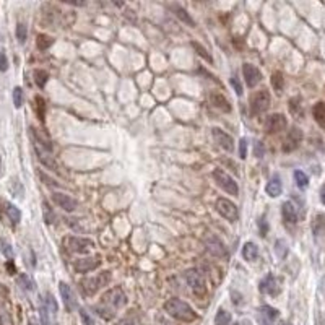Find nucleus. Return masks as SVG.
<instances>
[{"instance_id": "53", "label": "nucleus", "mask_w": 325, "mask_h": 325, "mask_svg": "<svg viewBox=\"0 0 325 325\" xmlns=\"http://www.w3.org/2000/svg\"><path fill=\"white\" fill-rule=\"evenodd\" d=\"M116 325H135L132 320H127V319H124V320H120V322H117Z\"/></svg>"}, {"instance_id": "26", "label": "nucleus", "mask_w": 325, "mask_h": 325, "mask_svg": "<svg viewBox=\"0 0 325 325\" xmlns=\"http://www.w3.org/2000/svg\"><path fill=\"white\" fill-rule=\"evenodd\" d=\"M312 233L315 238H319L325 233V213H317L312 219Z\"/></svg>"}, {"instance_id": "18", "label": "nucleus", "mask_w": 325, "mask_h": 325, "mask_svg": "<svg viewBox=\"0 0 325 325\" xmlns=\"http://www.w3.org/2000/svg\"><path fill=\"white\" fill-rule=\"evenodd\" d=\"M52 200H54V204L60 208H64L65 212H73V210H77L78 204L77 200H73L72 197H68L67 194H54L52 195Z\"/></svg>"}, {"instance_id": "32", "label": "nucleus", "mask_w": 325, "mask_h": 325, "mask_svg": "<svg viewBox=\"0 0 325 325\" xmlns=\"http://www.w3.org/2000/svg\"><path fill=\"white\" fill-rule=\"evenodd\" d=\"M192 47H194V49L197 51V54H198L200 57H204V59L207 60V62H208V64H213V57L208 54V51H207V49H205L204 46H200V44H198V42H195V41H194V42H192Z\"/></svg>"}, {"instance_id": "52", "label": "nucleus", "mask_w": 325, "mask_h": 325, "mask_svg": "<svg viewBox=\"0 0 325 325\" xmlns=\"http://www.w3.org/2000/svg\"><path fill=\"white\" fill-rule=\"evenodd\" d=\"M320 200H322V204L325 205V184H323L322 189H320Z\"/></svg>"}, {"instance_id": "44", "label": "nucleus", "mask_w": 325, "mask_h": 325, "mask_svg": "<svg viewBox=\"0 0 325 325\" xmlns=\"http://www.w3.org/2000/svg\"><path fill=\"white\" fill-rule=\"evenodd\" d=\"M2 252H4V256H5L8 260L13 259V251H12V247H10V244L5 242V241H2Z\"/></svg>"}, {"instance_id": "51", "label": "nucleus", "mask_w": 325, "mask_h": 325, "mask_svg": "<svg viewBox=\"0 0 325 325\" xmlns=\"http://www.w3.org/2000/svg\"><path fill=\"white\" fill-rule=\"evenodd\" d=\"M7 268L10 270V273H12V275L15 273V267H13V262H12V260H8V263H7Z\"/></svg>"}, {"instance_id": "43", "label": "nucleus", "mask_w": 325, "mask_h": 325, "mask_svg": "<svg viewBox=\"0 0 325 325\" xmlns=\"http://www.w3.org/2000/svg\"><path fill=\"white\" fill-rule=\"evenodd\" d=\"M239 156L242 158V160L247 158V138H241V142H239Z\"/></svg>"}, {"instance_id": "47", "label": "nucleus", "mask_w": 325, "mask_h": 325, "mask_svg": "<svg viewBox=\"0 0 325 325\" xmlns=\"http://www.w3.org/2000/svg\"><path fill=\"white\" fill-rule=\"evenodd\" d=\"M7 68H8V59L5 56V52L2 51L0 52V72H5Z\"/></svg>"}, {"instance_id": "22", "label": "nucleus", "mask_w": 325, "mask_h": 325, "mask_svg": "<svg viewBox=\"0 0 325 325\" xmlns=\"http://www.w3.org/2000/svg\"><path fill=\"white\" fill-rule=\"evenodd\" d=\"M282 190H283V184H282V179L278 178V176H273L268 184H267V187H265V192L271 197V198H275L278 197L280 194H282Z\"/></svg>"}, {"instance_id": "28", "label": "nucleus", "mask_w": 325, "mask_h": 325, "mask_svg": "<svg viewBox=\"0 0 325 325\" xmlns=\"http://www.w3.org/2000/svg\"><path fill=\"white\" fill-rule=\"evenodd\" d=\"M271 86L275 88V91L282 93L283 88H285V78H283V73L282 72H273V75H271Z\"/></svg>"}, {"instance_id": "3", "label": "nucleus", "mask_w": 325, "mask_h": 325, "mask_svg": "<svg viewBox=\"0 0 325 325\" xmlns=\"http://www.w3.org/2000/svg\"><path fill=\"white\" fill-rule=\"evenodd\" d=\"M111 282V271H101L99 275L96 277H90V278H83L80 282V289H82V294L86 297H91L96 293L99 291L101 288L108 286Z\"/></svg>"}, {"instance_id": "17", "label": "nucleus", "mask_w": 325, "mask_h": 325, "mask_svg": "<svg viewBox=\"0 0 325 325\" xmlns=\"http://www.w3.org/2000/svg\"><path fill=\"white\" fill-rule=\"evenodd\" d=\"M213 137L216 140V143L221 148H224V150H228V152L234 150V140L230 134H226V132H223L221 129H213Z\"/></svg>"}, {"instance_id": "4", "label": "nucleus", "mask_w": 325, "mask_h": 325, "mask_svg": "<svg viewBox=\"0 0 325 325\" xmlns=\"http://www.w3.org/2000/svg\"><path fill=\"white\" fill-rule=\"evenodd\" d=\"M186 280L197 297H204L207 294V285H205V278L200 273L197 268H190L186 271Z\"/></svg>"}, {"instance_id": "15", "label": "nucleus", "mask_w": 325, "mask_h": 325, "mask_svg": "<svg viewBox=\"0 0 325 325\" xmlns=\"http://www.w3.org/2000/svg\"><path fill=\"white\" fill-rule=\"evenodd\" d=\"M242 75H244V80H245V83H247L249 88H254L262 80L260 70L252 64H244L242 65Z\"/></svg>"}, {"instance_id": "33", "label": "nucleus", "mask_w": 325, "mask_h": 325, "mask_svg": "<svg viewBox=\"0 0 325 325\" xmlns=\"http://www.w3.org/2000/svg\"><path fill=\"white\" fill-rule=\"evenodd\" d=\"M294 181H296L297 187H299V189H306L307 184H309V178H307V176L303 171H299V169L294 171Z\"/></svg>"}, {"instance_id": "1", "label": "nucleus", "mask_w": 325, "mask_h": 325, "mask_svg": "<svg viewBox=\"0 0 325 325\" xmlns=\"http://www.w3.org/2000/svg\"><path fill=\"white\" fill-rule=\"evenodd\" d=\"M126 304H127V296L124 293V289L120 286H116L103 294L101 303L98 306H94V311L98 315H101L103 319L109 320L114 317L116 311L120 309V307H124Z\"/></svg>"}, {"instance_id": "37", "label": "nucleus", "mask_w": 325, "mask_h": 325, "mask_svg": "<svg viewBox=\"0 0 325 325\" xmlns=\"http://www.w3.org/2000/svg\"><path fill=\"white\" fill-rule=\"evenodd\" d=\"M23 101H24V96H23V90L20 86H16L13 90V104L16 109H20L23 106Z\"/></svg>"}, {"instance_id": "13", "label": "nucleus", "mask_w": 325, "mask_h": 325, "mask_svg": "<svg viewBox=\"0 0 325 325\" xmlns=\"http://www.w3.org/2000/svg\"><path fill=\"white\" fill-rule=\"evenodd\" d=\"M205 245H207L208 252L218 259H228V256H230V254H228V249L224 247V244L219 241L216 236H208L205 239Z\"/></svg>"}, {"instance_id": "24", "label": "nucleus", "mask_w": 325, "mask_h": 325, "mask_svg": "<svg viewBox=\"0 0 325 325\" xmlns=\"http://www.w3.org/2000/svg\"><path fill=\"white\" fill-rule=\"evenodd\" d=\"M171 10L181 21H184L186 24H190V26H195V20L192 18L190 13L186 10V8H182L181 5H171Z\"/></svg>"}, {"instance_id": "14", "label": "nucleus", "mask_w": 325, "mask_h": 325, "mask_svg": "<svg viewBox=\"0 0 325 325\" xmlns=\"http://www.w3.org/2000/svg\"><path fill=\"white\" fill-rule=\"evenodd\" d=\"M59 291H60V297H62V303L65 306V309L68 312L77 309V299H75V294L72 291V288H70L65 282H60L59 283Z\"/></svg>"}, {"instance_id": "20", "label": "nucleus", "mask_w": 325, "mask_h": 325, "mask_svg": "<svg viewBox=\"0 0 325 325\" xmlns=\"http://www.w3.org/2000/svg\"><path fill=\"white\" fill-rule=\"evenodd\" d=\"M210 101H212V104L219 109V111H223V112H231V104L230 101H228L224 96L221 93H218V91H213V93H210Z\"/></svg>"}, {"instance_id": "8", "label": "nucleus", "mask_w": 325, "mask_h": 325, "mask_svg": "<svg viewBox=\"0 0 325 325\" xmlns=\"http://www.w3.org/2000/svg\"><path fill=\"white\" fill-rule=\"evenodd\" d=\"M288 127V120L286 117L283 116V114H270V116L265 119V122H263V130L267 132V134H278V132H282Z\"/></svg>"}, {"instance_id": "54", "label": "nucleus", "mask_w": 325, "mask_h": 325, "mask_svg": "<svg viewBox=\"0 0 325 325\" xmlns=\"http://www.w3.org/2000/svg\"><path fill=\"white\" fill-rule=\"evenodd\" d=\"M8 294V291H7V288L2 285V283H0V296H7Z\"/></svg>"}, {"instance_id": "45", "label": "nucleus", "mask_w": 325, "mask_h": 325, "mask_svg": "<svg viewBox=\"0 0 325 325\" xmlns=\"http://www.w3.org/2000/svg\"><path fill=\"white\" fill-rule=\"evenodd\" d=\"M231 85H233V88H234L236 94H242V85H241V82H239L238 77H231Z\"/></svg>"}, {"instance_id": "31", "label": "nucleus", "mask_w": 325, "mask_h": 325, "mask_svg": "<svg viewBox=\"0 0 325 325\" xmlns=\"http://www.w3.org/2000/svg\"><path fill=\"white\" fill-rule=\"evenodd\" d=\"M47 78H49V75H47L46 70H39V68L34 70V82H36V85H38L39 88H44V86H46Z\"/></svg>"}, {"instance_id": "29", "label": "nucleus", "mask_w": 325, "mask_h": 325, "mask_svg": "<svg viewBox=\"0 0 325 325\" xmlns=\"http://www.w3.org/2000/svg\"><path fill=\"white\" fill-rule=\"evenodd\" d=\"M36 44H38L39 51H46L47 47H51L52 44H54V39H52L51 36H47V34H39L38 39H36Z\"/></svg>"}, {"instance_id": "36", "label": "nucleus", "mask_w": 325, "mask_h": 325, "mask_svg": "<svg viewBox=\"0 0 325 325\" xmlns=\"http://www.w3.org/2000/svg\"><path fill=\"white\" fill-rule=\"evenodd\" d=\"M0 325H13L10 312L7 311V307L4 304H0Z\"/></svg>"}, {"instance_id": "21", "label": "nucleus", "mask_w": 325, "mask_h": 325, "mask_svg": "<svg viewBox=\"0 0 325 325\" xmlns=\"http://www.w3.org/2000/svg\"><path fill=\"white\" fill-rule=\"evenodd\" d=\"M4 212L8 218V221H12V224H18L21 219V212L20 208H16L10 202H4Z\"/></svg>"}, {"instance_id": "30", "label": "nucleus", "mask_w": 325, "mask_h": 325, "mask_svg": "<svg viewBox=\"0 0 325 325\" xmlns=\"http://www.w3.org/2000/svg\"><path fill=\"white\" fill-rule=\"evenodd\" d=\"M230 323H231V314L226 312L224 309H219L215 317V325H230Z\"/></svg>"}, {"instance_id": "23", "label": "nucleus", "mask_w": 325, "mask_h": 325, "mask_svg": "<svg viewBox=\"0 0 325 325\" xmlns=\"http://www.w3.org/2000/svg\"><path fill=\"white\" fill-rule=\"evenodd\" d=\"M282 215L283 219L289 224H294L297 221V212H296V207L291 204V202H285L282 205Z\"/></svg>"}, {"instance_id": "12", "label": "nucleus", "mask_w": 325, "mask_h": 325, "mask_svg": "<svg viewBox=\"0 0 325 325\" xmlns=\"http://www.w3.org/2000/svg\"><path fill=\"white\" fill-rule=\"evenodd\" d=\"M101 265V257L99 256H93V257H85V259H78L73 263V268L77 273H90V271L96 270Z\"/></svg>"}, {"instance_id": "34", "label": "nucleus", "mask_w": 325, "mask_h": 325, "mask_svg": "<svg viewBox=\"0 0 325 325\" xmlns=\"http://www.w3.org/2000/svg\"><path fill=\"white\" fill-rule=\"evenodd\" d=\"M18 285H21L24 289H28V291H33L34 289V282L30 278V275H26V273H21L20 277H18Z\"/></svg>"}, {"instance_id": "11", "label": "nucleus", "mask_w": 325, "mask_h": 325, "mask_svg": "<svg viewBox=\"0 0 325 325\" xmlns=\"http://www.w3.org/2000/svg\"><path fill=\"white\" fill-rule=\"evenodd\" d=\"M301 142H303V130L297 129V127H293L291 130L288 132V135H286L285 142H283L282 150L285 153H291V152H294L296 148L301 145Z\"/></svg>"}, {"instance_id": "48", "label": "nucleus", "mask_w": 325, "mask_h": 325, "mask_svg": "<svg viewBox=\"0 0 325 325\" xmlns=\"http://www.w3.org/2000/svg\"><path fill=\"white\" fill-rule=\"evenodd\" d=\"M263 152H265V148H263V143L262 142H257L256 146H254V155H256L257 158H262L263 156Z\"/></svg>"}, {"instance_id": "6", "label": "nucleus", "mask_w": 325, "mask_h": 325, "mask_svg": "<svg viewBox=\"0 0 325 325\" xmlns=\"http://www.w3.org/2000/svg\"><path fill=\"white\" fill-rule=\"evenodd\" d=\"M213 179H215V182L218 184V186L226 192V194L234 195V197L239 194L238 182H236L230 174H226L224 171H221V169H215V171H213Z\"/></svg>"}, {"instance_id": "39", "label": "nucleus", "mask_w": 325, "mask_h": 325, "mask_svg": "<svg viewBox=\"0 0 325 325\" xmlns=\"http://www.w3.org/2000/svg\"><path fill=\"white\" fill-rule=\"evenodd\" d=\"M26 38H28V28H26V24L23 23H18L16 24V39H18V42H24Z\"/></svg>"}, {"instance_id": "46", "label": "nucleus", "mask_w": 325, "mask_h": 325, "mask_svg": "<svg viewBox=\"0 0 325 325\" xmlns=\"http://www.w3.org/2000/svg\"><path fill=\"white\" fill-rule=\"evenodd\" d=\"M80 317H82V320H83V323H85V325H94V320L91 319V315L88 314L85 309H82V311H80Z\"/></svg>"}, {"instance_id": "35", "label": "nucleus", "mask_w": 325, "mask_h": 325, "mask_svg": "<svg viewBox=\"0 0 325 325\" xmlns=\"http://www.w3.org/2000/svg\"><path fill=\"white\" fill-rule=\"evenodd\" d=\"M36 112L41 122H44V117H46V101H44L41 96H36Z\"/></svg>"}, {"instance_id": "19", "label": "nucleus", "mask_w": 325, "mask_h": 325, "mask_svg": "<svg viewBox=\"0 0 325 325\" xmlns=\"http://www.w3.org/2000/svg\"><path fill=\"white\" fill-rule=\"evenodd\" d=\"M34 152H36V155H38V160H39L44 166H46L47 169H51V171H59V166H57V163H56L54 158L51 156L49 152H46L44 148H41V146H38V145H34Z\"/></svg>"}, {"instance_id": "40", "label": "nucleus", "mask_w": 325, "mask_h": 325, "mask_svg": "<svg viewBox=\"0 0 325 325\" xmlns=\"http://www.w3.org/2000/svg\"><path fill=\"white\" fill-rule=\"evenodd\" d=\"M262 312H263V315H265L268 320H275L278 317V311L275 309V307H271V306H263L262 307Z\"/></svg>"}, {"instance_id": "42", "label": "nucleus", "mask_w": 325, "mask_h": 325, "mask_svg": "<svg viewBox=\"0 0 325 325\" xmlns=\"http://www.w3.org/2000/svg\"><path fill=\"white\" fill-rule=\"evenodd\" d=\"M38 176H39V178H41V181L44 182V184H46V186H49V187H57L59 186V184L54 181V179H51V178H47V176L46 174H44L42 171H38Z\"/></svg>"}, {"instance_id": "9", "label": "nucleus", "mask_w": 325, "mask_h": 325, "mask_svg": "<svg viewBox=\"0 0 325 325\" xmlns=\"http://www.w3.org/2000/svg\"><path fill=\"white\" fill-rule=\"evenodd\" d=\"M65 245L68 247L70 252H77V254H86L90 249L94 247V242L91 239H86V238H73V236H70V238L65 239Z\"/></svg>"}, {"instance_id": "7", "label": "nucleus", "mask_w": 325, "mask_h": 325, "mask_svg": "<svg viewBox=\"0 0 325 325\" xmlns=\"http://www.w3.org/2000/svg\"><path fill=\"white\" fill-rule=\"evenodd\" d=\"M56 312H57V304L52 294H46L44 299L41 303V320L42 325H54V319H56Z\"/></svg>"}, {"instance_id": "27", "label": "nucleus", "mask_w": 325, "mask_h": 325, "mask_svg": "<svg viewBox=\"0 0 325 325\" xmlns=\"http://www.w3.org/2000/svg\"><path fill=\"white\" fill-rule=\"evenodd\" d=\"M242 257L247 262H256L259 257V249L254 242H245L242 247Z\"/></svg>"}, {"instance_id": "41", "label": "nucleus", "mask_w": 325, "mask_h": 325, "mask_svg": "<svg viewBox=\"0 0 325 325\" xmlns=\"http://www.w3.org/2000/svg\"><path fill=\"white\" fill-rule=\"evenodd\" d=\"M42 208H44V219H46V223H47V224H51L52 221H54V213H52L51 207L46 204V202H44V204H42Z\"/></svg>"}, {"instance_id": "50", "label": "nucleus", "mask_w": 325, "mask_h": 325, "mask_svg": "<svg viewBox=\"0 0 325 325\" xmlns=\"http://www.w3.org/2000/svg\"><path fill=\"white\" fill-rule=\"evenodd\" d=\"M4 176V158H2V153H0V179H2Z\"/></svg>"}, {"instance_id": "49", "label": "nucleus", "mask_w": 325, "mask_h": 325, "mask_svg": "<svg viewBox=\"0 0 325 325\" xmlns=\"http://www.w3.org/2000/svg\"><path fill=\"white\" fill-rule=\"evenodd\" d=\"M259 224H260V234L265 236V234H267V223H265V218H262L260 221H259Z\"/></svg>"}, {"instance_id": "38", "label": "nucleus", "mask_w": 325, "mask_h": 325, "mask_svg": "<svg viewBox=\"0 0 325 325\" xmlns=\"http://www.w3.org/2000/svg\"><path fill=\"white\" fill-rule=\"evenodd\" d=\"M289 111H291L294 116H303V106H301L299 98H293L289 101Z\"/></svg>"}, {"instance_id": "55", "label": "nucleus", "mask_w": 325, "mask_h": 325, "mask_svg": "<svg viewBox=\"0 0 325 325\" xmlns=\"http://www.w3.org/2000/svg\"><path fill=\"white\" fill-rule=\"evenodd\" d=\"M30 325H38L36 322H34V320H30Z\"/></svg>"}, {"instance_id": "10", "label": "nucleus", "mask_w": 325, "mask_h": 325, "mask_svg": "<svg viewBox=\"0 0 325 325\" xmlns=\"http://www.w3.org/2000/svg\"><path fill=\"white\" fill-rule=\"evenodd\" d=\"M216 210H218L219 215L228 219V221H236L239 216L238 207H236L233 202L228 200V198H218L216 200Z\"/></svg>"}, {"instance_id": "56", "label": "nucleus", "mask_w": 325, "mask_h": 325, "mask_svg": "<svg viewBox=\"0 0 325 325\" xmlns=\"http://www.w3.org/2000/svg\"><path fill=\"white\" fill-rule=\"evenodd\" d=\"M282 325H291V323H282Z\"/></svg>"}, {"instance_id": "2", "label": "nucleus", "mask_w": 325, "mask_h": 325, "mask_svg": "<svg viewBox=\"0 0 325 325\" xmlns=\"http://www.w3.org/2000/svg\"><path fill=\"white\" fill-rule=\"evenodd\" d=\"M164 311L168 312L172 319L181 322H194L197 320V312L192 307L178 297H171L164 303Z\"/></svg>"}, {"instance_id": "25", "label": "nucleus", "mask_w": 325, "mask_h": 325, "mask_svg": "<svg viewBox=\"0 0 325 325\" xmlns=\"http://www.w3.org/2000/svg\"><path fill=\"white\" fill-rule=\"evenodd\" d=\"M312 116L315 119V122L325 130V103L323 101H319L314 104L312 108Z\"/></svg>"}, {"instance_id": "16", "label": "nucleus", "mask_w": 325, "mask_h": 325, "mask_svg": "<svg viewBox=\"0 0 325 325\" xmlns=\"http://www.w3.org/2000/svg\"><path fill=\"white\" fill-rule=\"evenodd\" d=\"M260 291L268 296H278L280 294V285L278 280L273 275H267L260 282Z\"/></svg>"}, {"instance_id": "5", "label": "nucleus", "mask_w": 325, "mask_h": 325, "mask_svg": "<svg viewBox=\"0 0 325 325\" xmlns=\"http://www.w3.org/2000/svg\"><path fill=\"white\" fill-rule=\"evenodd\" d=\"M271 103V96L267 90H260L257 93H254L251 96V114L254 116H259V114H263Z\"/></svg>"}]
</instances>
